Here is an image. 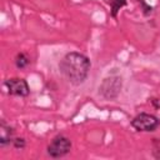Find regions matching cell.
Returning <instances> with one entry per match:
<instances>
[{
  "mask_svg": "<svg viewBox=\"0 0 160 160\" xmlns=\"http://www.w3.org/2000/svg\"><path fill=\"white\" fill-rule=\"evenodd\" d=\"M120 89H121V79L118 76H111L104 80L99 90L106 99H112L119 94Z\"/></svg>",
  "mask_w": 160,
  "mask_h": 160,
  "instance_id": "5b68a950",
  "label": "cell"
},
{
  "mask_svg": "<svg viewBox=\"0 0 160 160\" xmlns=\"http://www.w3.org/2000/svg\"><path fill=\"white\" fill-rule=\"evenodd\" d=\"M59 69L71 84L79 85L88 78L90 61L85 55L80 52H69L61 59Z\"/></svg>",
  "mask_w": 160,
  "mask_h": 160,
  "instance_id": "6da1fadb",
  "label": "cell"
},
{
  "mask_svg": "<svg viewBox=\"0 0 160 160\" xmlns=\"http://www.w3.org/2000/svg\"><path fill=\"white\" fill-rule=\"evenodd\" d=\"M15 64H16V66H18L19 69H24V68L28 66V64H29V58H28L25 54L20 52V54H18V56H16V59H15Z\"/></svg>",
  "mask_w": 160,
  "mask_h": 160,
  "instance_id": "52a82bcc",
  "label": "cell"
},
{
  "mask_svg": "<svg viewBox=\"0 0 160 160\" xmlns=\"http://www.w3.org/2000/svg\"><path fill=\"white\" fill-rule=\"evenodd\" d=\"M71 149V142L70 140L64 136V135H58L55 136L51 142L48 146V154L51 158H61L66 155Z\"/></svg>",
  "mask_w": 160,
  "mask_h": 160,
  "instance_id": "3957f363",
  "label": "cell"
},
{
  "mask_svg": "<svg viewBox=\"0 0 160 160\" xmlns=\"http://www.w3.org/2000/svg\"><path fill=\"white\" fill-rule=\"evenodd\" d=\"M8 92L10 95H15V96H28L30 92L29 85L24 79L20 78H12V79H8L4 82Z\"/></svg>",
  "mask_w": 160,
  "mask_h": 160,
  "instance_id": "277c9868",
  "label": "cell"
},
{
  "mask_svg": "<svg viewBox=\"0 0 160 160\" xmlns=\"http://www.w3.org/2000/svg\"><path fill=\"white\" fill-rule=\"evenodd\" d=\"M14 145H15V148H20V149H22L24 146H25V141H24V139H15L14 140Z\"/></svg>",
  "mask_w": 160,
  "mask_h": 160,
  "instance_id": "9c48e42d",
  "label": "cell"
},
{
  "mask_svg": "<svg viewBox=\"0 0 160 160\" xmlns=\"http://www.w3.org/2000/svg\"><path fill=\"white\" fill-rule=\"evenodd\" d=\"M110 6H111V15L116 16V12L120 10L121 6H124L126 4L125 0H110Z\"/></svg>",
  "mask_w": 160,
  "mask_h": 160,
  "instance_id": "ba28073f",
  "label": "cell"
},
{
  "mask_svg": "<svg viewBox=\"0 0 160 160\" xmlns=\"http://www.w3.org/2000/svg\"><path fill=\"white\" fill-rule=\"evenodd\" d=\"M160 125V120L151 114H146V112H141L139 115H136L132 120H131V126L136 130V131H154L158 129V126Z\"/></svg>",
  "mask_w": 160,
  "mask_h": 160,
  "instance_id": "7a4b0ae2",
  "label": "cell"
},
{
  "mask_svg": "<svg viewBox=\"0 0 160 160\" xmlns=\"http://www.w3.org/2000/svg\"><path fill=\"white\" fill-rule=\"evenodd\" d=\"M12 136H14V130H12V128L8 126V125L2 121L1 125H0V145H1V146H5V145L9 144L10 141H14V140H12Z\"/></svg>",
  "mask_w": 160,
  "mask_h": 160,
  "instance_id": "8992f818",
  "label": "cell"
}]
</instances>
